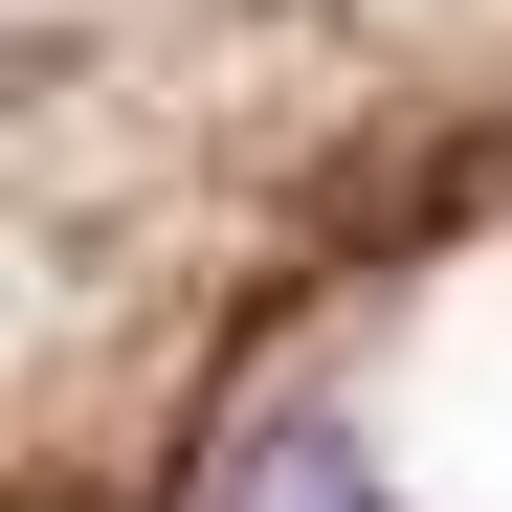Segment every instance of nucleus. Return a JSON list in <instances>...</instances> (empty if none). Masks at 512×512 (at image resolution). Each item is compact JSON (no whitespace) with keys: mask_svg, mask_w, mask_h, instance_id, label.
<instances>
[{"mask_svg":"<svg viewBox=\"0 0 512 512\" xmlns=\"http://www.w3.org/2000/svg\"><path fill=\"white\" fill-rule=\"evenodd\" d=\"M268 512H379V490H357V468H334V446H312V468H268Z\"/></svg>","mask_w":512,"mask_h":512,"instance_id":"f257e3e1","label":"nucleus"}]
</instances>
